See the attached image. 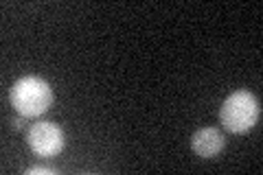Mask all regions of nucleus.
<instances>
[{
	"mask_svg": "<svg viewBox=\"0 0 263 175\" xmlns=\"http://www.w3.org/2000/svg\"><path fill=\"white\" fill-rule=\"evenodd\" d=\"M11 105L24 119H33V116H42L53 103V90L51 86L40 79V77H22L15 81L11 88Z\"/></svg>",
	"mask_w": 263,
	"mask_h": 175,
	"instance_id": "1",
	"label": "nucleus"
},
{
	"mask_svg": "<svg viewBox=\"0 0 263 175\" xmlns=\"http://www.w3.org/2000/svg\"><path fill=\"white\" fill-rule=\"evenodd\" d=\"M259 114H261L259 99L252 92H248V90H237L221 103L219 121L233 134H243V131L252 129L259 123Z\"/></svg>",
	"mask_w": 263,
	"mask_h": 175,
	"instance_id": "2",
	"label": "nucleus"
},
{
	"mask_svg": "<svg viewBox=\"0 0 263 175\" xmlns=\"http://www.w3.org/2000/svg\"><path fill=\"white\" fill-rule=\"evenodd\" d=\"M27 173H29V175H33V173H40V175H53L55 171H53V169H44V166H33V169H29Z\"/></svg>",
	"mask_w": 263,
	"mask_h": 175,
	"instance_id": "5",
	"label": "nucleus"
},
{
	"mask_svg": "<svg viewBox=\"0 0 263 175\" xmlns=\"http://www.w3.org/2000/svg\"><path fill=\"white\" fill-rule=\"evenodd\" d=\"M224 147H226V138L215 127L197 129L191 138V149L200 158H215L224 151Z\"/></svg>",
	"mask_w": 263,
	"mask_h": 175,
	"instance_id": "4",
	"label": "nucleus"
},
{
	"mask_svg": "<svg viewBox=\"0 0 263 175\" xmlns=\"http://www.w3.org/2000/svg\"><path fill=\"white\" fill-rule=\"evenodd\" d=\"M27 143L33 149V153L42 158H53L66 147V136L62 127H57L55 123H33L27 131Z\"/></svg>",
	"mask_w": 263,
	"mask_h": 175,
	"instance_id": "3",
	"label": "nucleus"
},
{
	"mask_svg": "<svg viewBox=\"0 0 263 175\" xmlns=\"http://www.w3.org/2000/svg\"><path fill=\"white\" fill-rule=\"evenodd\" d=\"M13 127H18V129L24 127V116H22V119H15V121H13Z\"/></svg>",
	"mask_w": 263,
	"mask_h": 175,
	"instance_id": "6",
	"label": "nucleus"
}]
</instances>
